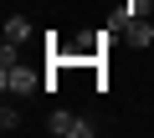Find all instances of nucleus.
Wrapping results in <instances>:
<instances>
[{"instance_id":"obj_1","label":"nucleus","mask_w":154,"mask_h":138,"mask_svg":"<svg viewBox=\"0 0 154 138\" xmlns=\"http://www.w3.org/2000/svg\"><path fill=\"white\" fill-rule=\"evenodd\" d=\"M0 87H5V97H26V92H36V87H46L31 66H21V61H11V66H0Z\"/></svg>"},{"instance_id":"obj_2","label":"nucleus","mask_w":154,"mask_h":138,"mask_svg":"<svg viewBox=\"0 0 154 138\" xmlns=\"http://www.w3.org/2000/svg\"><path fill=\"white\" fill-rule=\"evenodd\" d=\"M46 133H57V138H93V123L88 118H77V113H51L46 118Z\"/></svg>"},{"instance_id":"obj_3","label":"nucleus","mask_w":154,"mask_h":138,"mask_svg":"<svg viewBox=\"0 0 154 138\" xmlns=\"http://www.w3.org/2000/svg\"><path fill=\"white\" fill-rule=\"evenodd\" d=\"M31 36H36V31H31L26 16H11V21H5V41H11V46H26Z\"/></svg>"},{"instance_id":"obj_4","label":"nucleus","mask_w":154,"mask_h":138,"mask_svg":"<svg viewBox=\"0 0 154 138\" xmlns=\"http://www.w3.org/2000/svg\"><path fill=\"white\" fill-rule=\"evenodd\" d=\"M0 128H5V133H16V128H21V113H16L11 102H5V107H0Z\"/></svg>"},{"instance_id":"obj_5","label":"nucleus","mask_w":154,"mask_h":138,"mask_svg":"<svg viewBox=\"0 0 154 138\" xmlns=\"http://www.w3.org/2000/svg\"><path fill=\"white\" fill-rule=\"evenodd\" d=\"M123 10H128V16H149V10H154V0H123Z\"/></svg>"}]
</instances>
